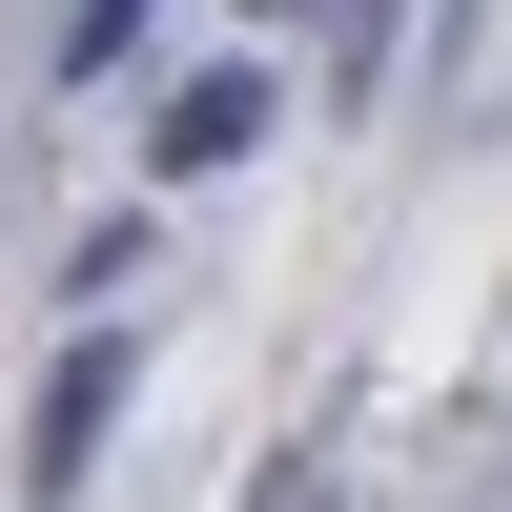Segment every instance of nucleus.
Segmentation results:
<instances>
[{
  "mask_svg": "<svg viewBox=\"0 0 512 512\" xmlns=\"http://www.w3.org/2000/svg\"><path fill=\"white\" fill-rule=\"evenodd\" d=\"M246 144H267V62L164 82V123H144V164H164V185H205V164H246Z\"/></svg>",
  "mask_w": 512,
  "mask_h": 512,
  "instance_id": "f03ea898",
  "label": "nucleus"
},
{
  "mask_svg": "<svg viewBox=\"0 0 512 512\" xmlns=\"http://www.w3.org/2000/svg\"><path fill=\"white\" fill-rule=\"evenodd\" d=\"M123 41H144V0H62V82H103Z\"/></svg>",
  "mask_w": 512,
  "mask_h": 512,
  "instance_id": "7ed1b4c3",
  "label": "nucleus"
},
{
  "mask_svg": "<svg viewBox=\"0 0 512 512\" xmlns=\"http://www.w3.org/2000/svg\"><path fill=\"white\" fill-rule=\"evenodd\" d=\"M267 512H308V492H267Z\"/></svg>",
  "mask_w": 512,
  "mask_h": 512,
  "instance_id": "39448f33",
  "label": "nucleus"
},
{
  "mask_svg": "<svg viewBox=\"0 0 512 512\" xmlns=\"http://www.w3.org/2000/svg\"><path fill=\"white\" fill-rule=\"evenodd\" d=\"M246 21H308V0H246Z\"/></svg>",
  "mask_w": 512,
  "mask_h": 512,
  "instance_id": "20e7f679",
  "label": "nucleus"
},
{
  "mask_svg": "<svg viewBox=\"0 0 512 512\" xmlns=\"http://www.w3.org/2000/svg\"><path fill=\"white\" fill-rule=\"evenodd\" d=\"M123 308L103 328H62V369H41V410H21V512H82V472H103V431H123Z\"/></svg>",
  "mask_w": 512,
  "mask_h": 512,
  "instance_id": "f257e3e1",
  "label": "nucleus"
}]
</instances>
